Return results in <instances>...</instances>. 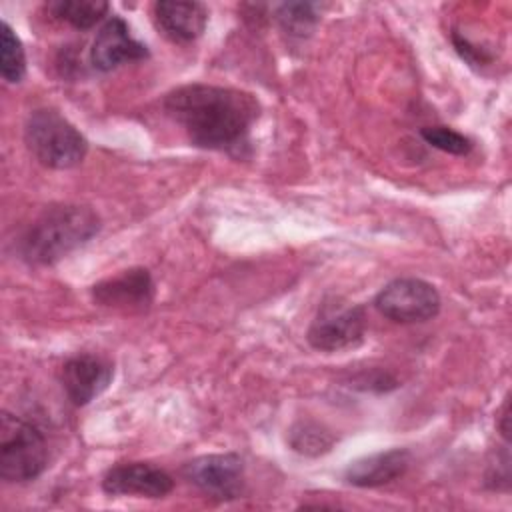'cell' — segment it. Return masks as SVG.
Wrapping results in <instances>:
<instances>
[{"label":"cell","instance_id":"cell-12","mask_svg":"<svg viewBox=\"0 0 512 512\" xmlns=\"http://www.w3.org/2000/svg\"><path fill=\"white\" fill-rule=\"evenodd\" d=\"M154 22L172 42H192L204 32L208 10L202 2L160 0L154 4Z\"/></svg>","mask_w":512,"mask_h":512},{"label":"cell","instance_id":"cell-16","mask_svg":"<svg viewBox=\"0 0 512 512\" xmlns=\"http://www.w3.org/2000/svg\"><path fill=\"white\" fill-rule=\"evenodd\" d=\"M334 436L314 422H300L290 430V446L306 456H318L330 450Z\"/></svg>","mask_w":512,"mask_h":512},{"label":"cell","instance_id":"cell-17","mask_svg":"<svg viewBox=\"0 0 512 512\" xmlns=\"http://www.w3.org/2000/svg\"><path fill=\"white\" fill-rule=\"evenodd\" d=\"M420 136L434 148L448 152V154H456V156H464L472 150V140L466 138L464 134L448 128V126H424L420 130Z\"/></svg>","mask_w":512,"mask_h":512},{"label":"cell","instance_id":"cell-10","mask_svg":"<svg viewBox=\"0 0 512 512\" xmlns=\"http://www.w3.org/2000/svg\"><path fill=\"white\" fill-rule=\"evenodd\" d=\"M146 56L148 48L130 34L128 24L118 16L104 22L90 48V64L100 72H110L120 64L144 60Z\"/></svg>","mask_w":512,"mask_h":512},{"label":"cell","instance_id":"cell-15","mask_svg":"<svg viewBox=\"0 0 512 512\" xmlns=\"http://www.w3.org/2000/svg\"><path fill=\"white\" fill-rule=\"evenodd\" d=\"M0 74L10 84H18L26 74L24 46L8 22L0 24Z\"/></svg>","mask_w":512,"mask_h":512},{"label":"cell","instance_id":"cell-3","mask_svg":"<svg viewBox=\"0 0 512 512\" xmlns=\"http://www.w3.org/2000/svg\"><path fill=\"white\" fill-rule=\"evenodd\" d=\"M24 140L32 156L54 170L78 166L88 152V142L80 130L52 108H40L28 116Z\"/></svg>","mask_w":512,"mask_h":512},{"label":"cell","instance_id":"cell-7","mask_svg":"<svg viewBox=\"0 0 512 512\" xmlns=\"http://www.w3.org/2000/svg\"><path fill=\"white\" fill-rule=\"evenodd\" d=\"M184 476L206 496L232 500L244 488V462L238 454H208L186 464Z\"/></svg>","mask_w":512,"mask_h":512},{"label":"cell","instance_id":"cell-19","mask_svg":"<svg viewBox=\"0 0 512 512\" xmlns=\"http://www.w3.org/2000/svg\"><path fill=\"white\" fill-rule=\"evenodd\" d=\"M508 420H510V410H508V402H504L502 416H500V432H502L504 440H508Z\"/></svg>","mask_w":512,"mask_h":512},{"label":"cell","instance_id":"cell-1","mask_svg":"<svg viewBox=\"0 0 512 512\" xmlns=\"http://www.w3.org/2000/svg\"><path fill=\"white\" fill-rule=\"evenodd\" d=\"M164 110L184 128L192 144L230 150L244 144L260 106L252 94L236 88L186 84L166 94Z\"/></svg>","mask_w":512,"mask_h":512},{"label":"cell","instance_id":"cell-4","mask_svg":"<svg viewBox=\"0 0 512 512\" xmlns=\"http://www.w3.org/2000/svg\"><path fill=\"white\" fill-rule=\"evenodd\" d=\"M48 466V444L30 422L2 412L0 418V476L6 482H30Z\"/></svg>","mask_w":512,"mask_h":512},{"label":"cell","instance_id":"cell-14","mask_svg":"<svg viewBox=\"0 0 512 512\" xmlns=\"http://www.w3.org/2000/svg\"><path fill=\"white\" fill-rule=\"evenodd\" d=\"M108 2L102 0H56L48 4V10L62 22L88 30L96 26L108 14Z\"/></svg>","mask_w":512,"mask_h":512},{"label":"cell","instance_id":"cell-6","mask_svg":"<svg viewBox=\"0 0 512 512\" xmlns=\"http://www.w3.org/2000/svg\"><path fill=\"white\" fill-rule=\"evenodd\" d=\"M374 306L392 322H426L440 312V294L426 280L396 278L378 292Z\"/></svg>","mask_w":512,"mask_h":512},{"label":"cell","instance_id":"cell-2","mask_svg":"<svg viewBox=\"0 0 512 512\" xmlns=\"http://www.w3.org/2000/svg\"><path fill=\"white\" fill-rule=\"evenodd\" d=\"M100 230V218L88 206L56 204L38 214L18 242L30 264H54L86 244Z\"/></svg>","mask_w":512,"mask_h":512},{"label":"cell","instance_id":"cell-11","mask_svg":"<svg viewBox=\"0 0 512 512\" xmlns=\"http://www.w3.org/2000/svg\"><path fill=\"white\" fill-rule=\"evenodd\" d=\"M112 380V366L100 356L80 354L62 366V386L76 406H84L100 396Z\"/></svg>","mask_w":512,"mask_h":512},{"label":"cell","instance_id":"cell-9","mask_svg":"<svg viewBox=\"0 0 512 512\" xmlns=\"http://www.w3.org/2000/svg\"><path fill=\"white\" fill-rule=\"evenodd\" d=\"M92 298L106 308L138 312L150 306L154 298V282L146 268H130L94 284Z\"/></svg>","mask_w":512,"mask_h":512},{"label":"cell","instance_id":"cell-8","mask_svg":"<svg viewBox=\"0 0 512 512\" xmlns=\"http://www.w3.org/2000/svg\"><path fill=\"white\" fill-rule=\"evenodd\" d=\"M172 476L148 462H126L106 470L102 478V490L110 496H140L162 498L172 492Z\"/></svg>","mask_w":512,"mask_h":512},{"label":"cell","instance_id":"cell-18","mask_svg":"<svg viewBox=\"0 0 512 512\" xmlns=\"http://www.w3.org/2000/svg\"><path fill=\"white\" fill-rule=\"evenodd\" d=\"M314 4H282L278 8V20L290 34L304 36L316 22Z\"/></svg>","mask_w":512,"mask_h":512},{"label":"cell","instance_id":"cell-13","mask_svg":"<svg viewBox=\"0 0 512 512\" xmlns=\"http://www.w3.org/2000/svg\"><path fill=\"white\" fill-rule=\"evenodd\" d=\"M408 466L410 452L404 448H394L350 462L344 478L348 484L358 488H376L400 478L408 470Z\"/></svg>","mask_w":512,"mask_h":512},{"label":"cell","instance_id":"cell-5","mask_svg":"<svg viewBox=\"0 0 512 512\" xmlns=\"http://www.w3.org/2000/svg\"><path fill=\"white\" fill-rule=\"evenodd\" d=\"M366 332V314L358 304L338 298L326 300L308 328V342L320 352H338L358 346Z\"/></svg>","mask_w":512,"mask_h":512}]
</instances>
